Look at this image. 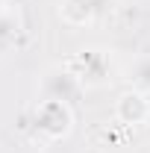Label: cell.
<instances>
[{
	"mask_svg": "<svg viewBox=\"0 0 150 153\" xmlns=\"http://www.w3.org/2000/svg\"><path fill=\"white\" fill-rule=\"evenodd\" d=\"M147 100L138 94V91H127V94H121L118 100V118L124 121V124H141L144 118H147Z\"/></svg>",
	"mask_w": 150,
	"mask_h": 153,
	"instance_id": "1",
	"label": "cell"
},
{
	"mask_svg": "<svg viewBox=\"0 0 150 153\" xmlns=\"http://www.w3.org/2000/svg\"><path fill=\"white\" fill-rule=\"evenodd\" d=\"M130 79L138 91H150V53L138 56L130 65Z\"/></svg>",
	"mask_w": 150,
	"mask_h": 153,
	"instance_id": "2",
	"label": "cell"
},
{
	"mask_svg": "<svg viewBox=\"0 0 150 153\" xmlns=\"http://www.w3.org/2000/svg\"><path fill=\"white\" fill-rule=\"evenodd\" d=\"M0 12H3V0H0Z\"/></svg>",
	"mask_w": 150,
	"mask_h": 153,
	"instance_id": "3",
	"label": "cell"
}]
</instances>
